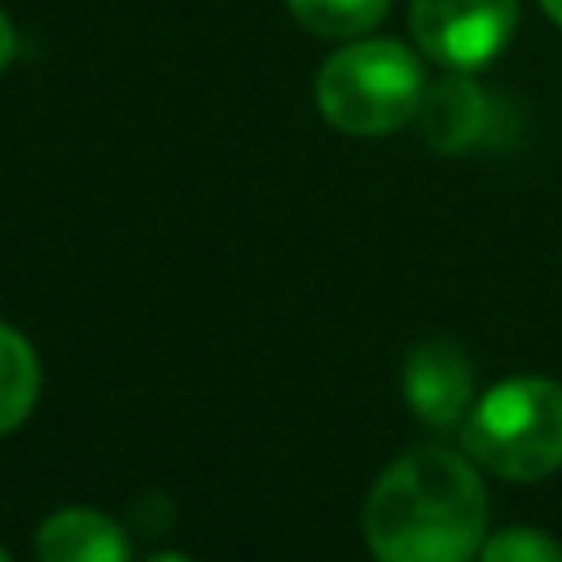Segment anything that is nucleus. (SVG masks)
<instances>
[{"label": "nucleus", "mask_w": 562, "mask_h": 562, "mask_svg": "<svg viewBox=\"0 0 562 562\" xmlns=\"http://www.w3.org/2000/svg\"><path fill=\"white\" fill-rule=\"evenodd\" d=\"M413 40L452 70L487 66L518 26V0H413Z\"/></svg>", "instance_id": "4"}, {"label": "nucleus", "mask_w": 562, "mask_h": 562, "mask_svg": "<svg viewBox=\"0 0 562 562\" xmlns=\"http://www.w3.org/2000/svg\"><path fill=\"white\" fill-rule=\"evenodd\" d=\"M40 395V360L31 342L0 321V435L18 430Z\"/></svg>", "instance_id": "8"}, {"label": "nucleus", "mask_w": 562, "mask_h": 562, "mask_svg": "<svg viewBox=\"0 0 562 562\" xmlns=\"http://www.w3.org/2000/svg\"><path fill=\"white\" fill-rule=\"evenodd\" d=\"M540 4H544V13H549L558 26H562V0H540Z\"/></svg>", "instance_id": "12"}, {"label": "nucleus", "mask_w": 562, "mask_h": 562, "mask_svg": "<svg viewBox=\"0 0 562 562\" xmlns=\"http://www.w3.org/2000/svg\"><path fill=\"white\" fill-rule=\"evenodd\" d=\"M479 562H562V544L536 527H501L483 540Z\"/></svg>", "instance_id": "10"}, {"label": "nucleus", "mask_w": 562, "mask_h": 562, "mask_svg": "<svg viewBox=\"0 0 562 562\" xmlns=\"http://www.w3.org/2000/svg\"><path fill=\"white\" fill-rule=\"evenodd\" d=\"M395 0H285L290 18L325 40H356L364 31H373Z\"/></svg>", "instance_id": "9"}, {"label": "nucleus", "mask_w": 562, "mask_h": 562, "mask_svg": "<svg viewBox=\"0 0 562 562\" xmlns=\"http://www.w3.org/2000/svg\"><path fill=\"white\" fill-rule=\"evenodd\" d=\"M461 443L496 479L536 483L562 465V382L518 373L487 386L465 413Z\"/></svg>", "instance_id": "2"}, {"label": "nucleus", "mask_w": 562, "mask_h": 562, "mask_svg": "<svg viewBox=\"0 0 562 562\" xmlns=\"http://www.w3.org/2000/svg\"><path fill=\"white\" fill-rule=\"evenodd\" d=\"M149 562H193V558H184V553H154Z\"/></svg>", "instance_id": "13"}, {"label": "nucleus", "mask_w": 562, "mask_h": 562, "mask_svg": "<svg viewBox=\"0 0 562 562\" xmlns=\"http://www.w3.org/2000/svg\"><path fill=\"white\" fill-rule=\"evenodd\" d=\"M426 92L422 61L395 40H356L316 75V110L347 136H386L417 119Z\"/></svg>", "instance_id": "3"}, {"label": "nucleus", "mask_w": 562, "mask_h": 562, "mask_svg": "<svg viewBox=\"0 0 562 562\" xmlns=\"http://www.w3.org/2000/svg\"><path fill=\"white\" fill-rule=\"evenodd\" d=\"M483 123H487V101L470 79L448 75L439 83H426L422 105H417V127H422L430 149L461 154L479 140Z\"/></svg>", "instance_id": "7"}, {"label": "nucleus", "mask_w": 562, "mask_h": 562, "mask_svg": "<svg viewBox=\"0 0 562 562\" xmlns=\"http://www.w3.org/2000/svg\"><path fill=\"white\" fill-rule=\"evenodd\" d=\"M483 540V479L452 448L422 443L395 457L364 501V544L378 562H470Z\"/></svg>", "instance_id": "1"}, {"label": "nucleus", "mask_w": 562, "mask_h": 562, "mask_svg": "<svg viewBox=\"0 0 562 562\" xmlns=\"http://www.w3.org/2000/svg\"><path fill=\"white\" fill-rule=\"evenodd\" d=\"M404 400L417 422L448 430L474 408V360L457 338H426L404 360Z\"/></svg>", "instance_id": "5"}, {"label": "nucleus", "mask_w": 562, "mask_h": 562, "mask_svg": "<svg viewBox=\"0 0 562 562\" xmlns=\"http://www.w3.org/2000/svg\"><path fill=\"white\" fill-rule=\"evenodd\" d=\"M0 562H13V558H9V553H4V549H0Z\"/></svg>", "instance_id": "14"}, {"label": "nucleus", "mask_w": 562, "mask_h": 562, "mask_svg": "<svg viewBox=\"0 0 562 562\" xmlns=\"http://www.w3.org/2000/svg\"><path fill=\"white\" fill-rule=\"evenodd\" d=\"M13 48H18V40H13V22H9L4 9H0V70L13 61Z\"/></svg>", "instance_id": "11"}, {"label": "nucleus", "mask_w": 562, "mask_h": 562, "mask_svg": "<svg viewBox=\"0 0 562 562\" xmlns=\"http://www.w3.org/2000/svg\"><path fill=\"white\" fill-rule=\"evenodd\" d=\"M35 558L40 562H127L132 544H127V531L110 514L70 505L40 522Z\"/></svg>", "instance_id": "6"}]
</instances>
